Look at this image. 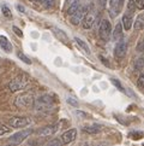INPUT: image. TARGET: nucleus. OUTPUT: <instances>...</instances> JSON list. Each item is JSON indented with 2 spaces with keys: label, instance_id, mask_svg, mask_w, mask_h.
I'll use <instances>...</instances> for the list:
<instances>
[{
  "label": "nucleus",
  "instance_id": "nucleus-23",
  "mask_svg": "<svg viewBox=\"0 0 144 146\" xmlns=\"http://www.w3.org/2000/svg\"><path fill=\"white\" fill-rule=\"evenodd\" d=\"M12 127H9V126H6V124H0V137H3V135H5V134H7V133H11V129Z\"/></svg>",
  "mask_w": 144,
  "mask_h": 146
},
{
  "label": "nucleus",
  "instance_id": "nucleus-30",
  "mask_svg": "<svg viewBox=\"0 0 144 146\" xmlns=\"http://www.w3.org/2000/svg\"><path fill=\"white\" fill-rule=\"evenodd\" d=\"M67 103H69V104H71L72 106H76V108L78 106V102H77L75 98H67Z\"/></svg>",
  "mask_w": 144,
  "mask_h": 146
},
{
  "label": "nucleus",
  "instance_id": "nucleus-8",
  "mask_svg": "<svg viewBox=\"0 0 144 146\" xmlns=\"http://www.w3.org/2000/svg\"><path fill=\"white\" fill-rule=\"evenodd\" d=\"M122 5H124V0H109V12L112 17H115L120 13Z\"/></svg>",
  "mask_w": 144,
  "mask_h": 146
},
{
  "label": "nucleus",
  "instance_id": "nucleus-11",
  "mask_svg": "<svg viewBox=\"0 0 144 146\" xmlns=\"http://www.w3.org/2000/svg\"><path fill=\"white\" fill-rule=\"evenodd\" d=\"M76 137H77V129L72 128V129L66 130L65 133H63V135H61V140H63L64 144H70L76 139Z\"/></svg>",
  "mask_w": 144,
  "mask_h": 146
},
{
  "label": "nucleus",
  "instance_id": "nucleus-20",
  "mask_svg": "<svg viewBox=\"0 0 144 146\" xmlns=\"http://www.w3.org/2000/svg\"><path fill=\"white\" fill-rule=\"evenodd\" d=\"M64 143H63V140H61V138H55V139H52V140H49V141L46 144L45 146H63Z\"/></svg>",
  "mask_w": 144,
  "mask_h": 146
},
{
  "label": "nucleus",
  "instance_id": "nucleus-28",
  "mask_svg": "<svg viewBox=\"0 0 144 146\" xmlns=\"http://www.w3.org/2000/svg\"><path fill=\"white\" fill-rule=\"evenodd\" d=\"M54 1L55 0H41V3H42L46 7H52L54 5Z\"/></svg>",
  "mask_w": 144,
  "mask_h": 146
},
{
  "label": "nucleus",
  "instance_id": "nucleus-35",
  "mask_svg": "<svg viewBox=\"0 0 144 146\" xmlns=\"http://www.w3.org/2000/svg\"><path fill=\"white\" fill-rule=\"evenodd\" d=\"M75 1H76V0H66V4H67L69 6H70V5H71L72 3H75Z\"/></svg>",
  "mask_w": 144,
  "mask_h": 146
},
{
  "label": "nucleus",
  "instance_id": "nucleus-18",
  "mask_svg": "<svg viewBox=\"0 0 144 146\" xmlns=\"http://www.w3.org/2000/svg\"><path fill=\"white\" fill-rule=\"evenodd\" d=\"M53 30V33H54V35L58 38L60 41H63L64 44H66V42H69V39H67V35H66L63 30H60V29H58V28H53L52 29Z\"/></svg>",
  "mask_w": 144,
  "mask_h": 146
},
{
  "label": "nucleus",
  "instance_id": "nucleus-3",
  "mask_svg": "<svg viewBox=\"0 0 144 146\" xmlns=\"http://www.w3.org/2000/svg\"><path fill=\"white\" fill-rule=\"evenodd\" d=\"M14 105L18 109H31L35 105V98L31 93H24L16 99Z\"/></svg>",
  "mask_w": 144,
  "mask_h": 146
},
{
  "label": "nucleus",
  "instance_id": "nucleus-13",
  "mask_svg": "<svg viewBox=\"0 0 144 146\" xmlns=\"http://www.w3.org/2000/svg\"><path fill=\"white\" fill-rule=\"evenodd\" d=\"M102 130V126L101 124H88V126H84L83 127V132L85 133H89V134H96V133H100Z\"/></svg>",
  "mask_w": 144,
  "mask_h": 146
},
{
  "label": "nucleus",
  "instance_id": "nucleus-5",
  "mask_svg": "<svg viewBox=\"0 0 144 146\" xmlns=\"http://www.w3.org/2000/svg\"><path fill=\"white\" fill-rule=\"evenodd\" d=\"M31 133H33V129H23L18 133H14L13 135H11V138H10V143L13 144V145L20 144L22 141H24V140L27 139Z\"/></svg>",
  "mask_w": 144,
  "mask_h": 146
},
{
  "label": "nucleus",
  "instance_id": "nucleus-25",
  "mask_svg": "<svg viewBox=\"0 0 144 146\" xmlns=\"http://www.w3.org/2000/svg\"><path fill=\"white\" fill-rule=\"evenodd\" d=\"M1 11H3V13H4V16H5V17H7V18H11V17H12L11 10H10L5 4L1 5Z\"/></svg>",
  "mask_w": 144,
  "mask_h": 146
},
{
  "label": "nucleus",
  "instance_id": "nucleus-15",
  "mask_svg": "<svg viewBox=\"0 0 144 146\" xmlns=\"http://www.w3.org/2000/svg\"><path fill=\"white\" fill-rule=\"evenodd\" d=\"M0 47H1L5 52H7V53H10V52L12 51V45H11V42L9 41V39L6 38V36L0 35Z\"/></svg>",
  "mask_w": 144,
  "mask_h": 146
},
{
  "label": "nucleus",
  "instance_id": "nucleus-33",
  "mask_svg": "<svg viewBox=\"0 0 144 146\" xmlns=\"http://www.w3.org/2000/svg\"><path fill=\"white\" fill-rule=\"evenodd\" d=\"M112 83H113V85H114V86H117L118 88H119V90L120 91H124V90H122V86L120 85V82L119 81H118V80H115V79H113L112 80Z\"/></svg>",
  "mask_w": 144,
  "mask_h": 146
},
{
  "label": "nucleus",
  "instance_id": "nucleus-17",
  "mask_svg": "<svg viewBox=\"0 0 144 146\" xmlns=\"http://www.w3.org/2000/svg\"><path fill=\"white\" fill-rule=\"evenodd\" d=\"M83 6V5H82V0H76L75 3H72L70 6H69V10H67V13L70 15V16H72V15L73 13H76L77 11H78V10Z\"/></svg>",
  "mask_w": 144,
  "mask_h": 146
},
{
  "label": "nucleus",
  "instance_id": "nucleus-22",
  "mask_svg": "<svg viewBox=\"0 0 144 146\" xmlns=\"http://www.w3.org/2000/svg\"><path fill=\"white\" fill-rule=\"evenodd\" d=\"M75 41H76V42L78 44V45L81 46V47H82V48H83V50L86 52V53H90V48H89V46L86 45V44H85V42H84V41L82 40V39H79V38H75Z\"/></svg>",
  "mask_w": 144,
  "mask_h": 146
},
{
  "label": "nucleus",
  "instance_id": "nucleus-21",
  "mask_svg": "<svg viewBox=\"0 0 144 146\" xmlns=\"http://www.w3.org/2000/svg\"><path fill=\"white\" fill-rule=\"evenodd\" d=\"M144 27V22H143V18L142 16H138V18L136 19L135 24H133V28H135V30H142Z\"/></svg>",
  "mask_w": 144,
  "mask_h": 146
},
{
  "label": "nucleus",
  "instance_id": "nucleus-7",
  "mask_svg": "<svg viewBox=\"0 0 144 146\" xmlns=\"http://www.w3.org/2000/svg\"><path fill=\"white\" fill-rule=\"evenodd\" d=\"M9 124L12 128H24L30 124V118L27 117H11L9 118Z\"/></svg>",
  "mask_w": 144,
  "mask_h": 146
},
{
  "label": "nucleus",
  "instance_id": "nucleus-9",
  "mask_svg": "<svg viewBox=\"0 0 144 146\" xmlns=\"http://www.w3.org/2000/svg\"><path fill=\"white\" fill-rule=\"evenodd\" d=\"M126 52H127V44L124 40L118 41L114 48V56L117 58H122V57H125Z\"/></svg>",
  "mask_w": 144,
  "mask_h": 146
},
{
  "label": "nucleus",
  "instance_id": "nucleus-16",
  "mask_svg": "<svg viewBox=\"0 0 144 146\" xmlns=\"http://www.w3.org/2000/svg\"><path fill=\"white\" fill-rule=\"evenodd\" d=\"M122 24L121 23H118L115 25L114 30H113V40L114 41H120L122 40Z\"/></svg>",
  "mask_w": 144,
  "mask_h": 146
},
{
  "label": "nucleus",
  "instance_id": "nucleus-37",
  "mask_svg": "<svg viewBox=\"0 0 144 146\" xmlns=\"http://www.w3.org/2000/svg\"><path fill=\"white\" fill-rule=\"evenodd\" d=\"M31 1H39V0H31Z\"/></svg>",
  "mask_w": 144,
  "mask_h": 146
},
{
  "label": "nucleus",
  "instance_id": "nucleus-24",
  "mask_svg": "<svg viewBox=\"0 0 144 146\" xmlns=\"http://www.w3.org/2000/svg\"><path fill=\"white\" fill-rule=\"evenodd\" d=\"M136 9H137V5H136L135 0H128V3H127V11L130 13H133L136 11Z\"/></svg>",
  "mask_w": 144,
  "mask_h": 146
},
{
  "label": "nucleus",
  "instance_id": "nucleus-6",
  "mask_svg": "<svg viewBox=\"0 0 144 146\" xmlns=\"http://www.w3.org/2000/svg\"><path fill=\"white\" fill-rule=\"evenodd\" d=\"M89 11H90L89 6H82L78 11L71 16V23L73 25H78L82 21H83V18L85 17V15L89 13Z\"/></svg>",
  "mask_w": 144,
  "mask_h": 146
},
{
  "label": "nucleus",
  "instance_id": "nucleus-32",
  "mask_svg": "<svg viewBox=\"0 0 144 146\" xmlns=\"http://www.w3.org/2000/svg\"><path fill=\"white\" fill-rule=\"evenodd\" d=\"M12 29H13V32L16 33V35H17V36H19V38H23V32H22L20 29H18L17 27H13Z\"/></svg>",
  "mask_w": 144,
  "mask_h": 146
},
{
  "label": "nucleus",
  "instance_id": "nucleus-31",
  "mask_svg": "<svg viewBox=\"0 0 144 146\" xmlns=\"http://www.w3.org/2000/svg\"><path fill=\"white\" fill-rule=\"evenodd\" d=\"M135 1L137 5V9H139V10L144 9V0H135Z\"/></svg>",
  "mask_w": 144,
  "mask_h": 146
},
{
  "label": "nucleus",
  "instance_id": "nucleus-34",
  "mask_svg": "<svg viewBox=\"0 0 144 146\" xmlns=\"http://www.w3.org/2000/svg\"><path fill=\"white\" fill-rule=\"evenodd\" d=\"M17 10H18V11H20V12H24L25 11L24 6H22V5H17Z\"/></svg>",
  "mask_w": 144,
  "mask_h": 146
},
{
  "label": "nucleus",
  "instance_id": "nucleus-19",
  "mask_svg": "<svg viewBox=\"0 0 144 146\" xmlns=\"http://www.w3.org/2000/svg\"><path fill=\"white\" fill-rule=\"evenodd\" d=\"M144 68V57H139V58H137L136 62H135V70L136 71H141L142 69Z\"/></svg>",
  "mask_w": 144,
  "mask_h": 146
},
{
  "label": "nucleus",
  "instance_id": "nucleus-38",
  "mask_svg": "<svg viewBox=\"0 0 144 146\" xmlns=\"http://www.w3.org/2000/svg\"><path fill=\"white\" fill-rule=\"evenodd\" d=\"M6 146H13V144H12V145H6Z\"/></svg>",
  "mask_w": 144,
  "mask_h": 146
},
{
  "label": "nucleus",
  "instance_id": "nucleus-1",
  "mask_svg": "<svg viewBox=\"0 0 144 146\" xmlns=\"http://www.w3.org/2000/svg\"><path fill=\"white\" fill-rule=\"evenodd\" d=\"M30 83V77L27 74H20L9 83V90L11 92L22 91Z\"/></svg>",
  "mask_w": 144,
  "mask_h": 146
},
{
  "label": "nucleus",
  "instance_id": "nucleus-4",
  "mask_svg": "<svg viewBox=\"0 0 144 146\" xmlns=\"http://www.w3.org/2000/svg\"><path fill=\"white\" fill-rule=\"evenodd\" d=\"M112 34V25L111 22L108 19H102L100 23V28H99V35L102 40L107 41L109 39V36Z\"/></svg>",
  "mask_w": 144,
  "mask_h": 146
},
{
  "label": "nucleus",
  "instance_id": "nucleus-29",
  "mask_svg": "<svg viewBox=\"0 0 144 146\" xmlns=\"http://www.w3.org/2000/svg\"><path fill=\"white\" fill-rule=\"evenodd\" d=\"M137 51L138 52H144V40H141L137 45Z\"/></svg>",
  "mask_w": 144,
  "mask_h": 146
},
{
  "label": "nucleus",
  "instance_id": "nucleus-27",
  "mask_svg": "<svg viewBox=\"0 0 144 146\" xmlns=\"http://www.w3.org/2000/svg\"><path fill=\"white\" fill-rule=\"evenodd\" d=\"M137 85H138V88H141V90H144V74H142L139 77H138Z\"/></svg>",
  "mask_w": 144,
  "mask_h": 146
},
{
  "label": "nucleus",
  "instance_id": "nucleus-26",
  "mask_svg": "<svg viewBox=\"0 0 144 146\" xmlns=\"http://www.w3.org/2000/svg\"><path fill=\"white\" fill-rule=\"evenodd\" d=\"M17 57H18V58L22 60V62H24L25 64H31V59L28 58V57L25 56L23 52H18V53H17Z\"/></svg>",
  "mask_w": 144,
  "mask_h": 146
},
{
  "label": "nucleus",
  "instance_id": "nucleus-12",
  "mask_svg": "<svg viewBox=\"0 0 144 146\" xmlns=\"http://www.w3.org/2000/svg\"><path fill=\"white\" fill-rule=\"evenodd\" d=\"M94 23H95V16L89 12V13L85 15V17L83 18V21H82V27L84 29H90V28H92Z\"/></svg>",
  "mask_w": 144,
  "mask_h": 146
},
{
  "label": "nucleus",
  "instance_id": "nucleus-14",
  "mask_svg": "<svg viewBox=\"0 0 144 146\" xmlns=\"http://www.w3.org/2000/svg\"><path fill=\"white\" fill-rule=\"evenodd\" d=\"M122 27H124L125 30H130L131 27H132V23H133V19H132V13H125L124 16H122Z\"/></svg>",
  "mask_w": 144,
  "mask_h": 146
},
{
  "label": "nucleus",
  "instance_id": "nucleus-2",
  "mask_svg": "<svg viewBox=\"0 0 144 146\" xmlns=\"http://www.w3.org/2000/svg\"><path fill=\"white\" fill-rule=\"evenodd\" d=\"M34 108L37 111H49L54 108V99L48 94H45L40 97L37 100H35Z\"/></svg>",
  "mask_w": 144,
  "mask_h": 146
},
{
  "label": "nucleus",
  "instance_id": "nucleus-10",
  "mask_svg": "<svg viewBox=\"0 0 144 146\" xmlns=\"http://www.w3.org/2000/svg\"><path fill=\"white\" fill-rule=\"evenodd\" d=\"M59 129V123H55V124H50V126H46L42 129L39 130V135L40 137H49V135H53L55 132H58Z\"/></svg>",
  "mask_w": 144,
  "mask_h": 146
},
{
  "label": "nucleus",
  "instance_id": "nucleus-36",
  "mask_svg": "<svg viewBox=\"0 0 144 146\" xmlns=\"http://www.w3.org/2000/svg\"><path fill=\"white\" fill-rule=\"evenodd\" d=\"M105 3H106V0H101V4L102 5H105Z\"/></svg>",
  "mask_w": 144,
  "mask_h": 146
}]
</instances>
